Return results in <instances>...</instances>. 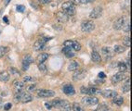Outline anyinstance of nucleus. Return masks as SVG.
Segmentation results:
<instances>
[{
    "label": "nucleus",
    "mask_w": 132,
    "mask_h": 111,
    "mask_svg": "<svg viewBox=\"0 0 132 111\" xmlns=\"http://www.w3.org/2000/svg\"><path fill=\"white\" fill-rule=\"evenodd\" d=\"M58 108L60 109L62 111H71L72 110V107H71L69 101H67V100H60V104H59Z\"/></svg>",
    "instance_id": "nucleus-9"
},
{
    "label": "nucleus",
    "mask_w": 132,
    "mask_h": 111,
    "mask_svg": "<svg viewBox=\"0 0 132 111\" xmlns=\"http://www.w3.org/2000/svg\"><path fill=\"white\" fill-rule=\"evenodd\" d=\"M95 82H96V83H104V81H103V80H96Z\"/></svg>",
    "instance_id": "nucleus-46"
},
{
    "label": "nucleus",
    "mask_w": 132,
    "mask_h": 111,
    "mask_svg": "<svg viewBox=\"0 0 132 111\" xmlns=\"http://www.w3.org/2000/svg\"><path fill=\"white\" fill-rule=\"evenodd\" d=\"M122 91L124 92V93H128V92L130 91V79H129V80H128V81L126 82L125 84L123 85Z\"/></svg>",
    "instance_id": "nucleus-25"
},
{
    "label": "nucleus",
    "mask_w": 132,
    "mask_h": 111,
    "mask_svg": "<svg viewBox=\"0 0 132 111\" xmlns=\"http://www.w3.org/2000/svg\"><path fill=\"white\" fill-rule=\"evenodd\" d=\"M51 39H52V37H43L41 39L37 40L36 42L34 43V51H40V50H42L44 48L45 45H46V43Z\"/></svg>",
    "instance_id": "nucleus-3"
},
{
    "label": "nucleus",
    "mask_w": 132,
    "mask_h": 111,
    "mask_svg": "<svg viewBox=\"0 0 132 111\" xmlns=\"http://www.w3.org/2000/svg\"><path fill=\"white\" fill-rule=\"evenodd\" d=\"M16 10L18 12H23L25 10V7L22 6V5H18L16 7Z\"/></svg>",
    "instance_id": "nucleus-35"
},
{
    "label": "nucleus",
    "mask_w": 132,
    "mask_h": 111,
    "mask_svg": "<svg viewBox=\"0 0 132 111\" xmlns=\"http://www.w3.org/2000/svg\"><path fill=\"white\" fill-rule=\"evenodd\" d=\"M13 85L16 89V92H22V90L25 87V82H20V81H14Z\"/></svg>",
    "instance_id": "nucleus-15"
},
{
    "label": "nucleus",
    "mask_w": 132,
    "mask_h": 111,
    "mask_svg": "<svg viewBox=\"0 0 132 111\" xmlns=\"http://www.w3.org/2000/svg\"><path fill=\"white\" fill-rule=\"evenodd\" d=\"M71 51H72V47L71 46H64L62 48V52L63 54H67L68 52H71Z\"/></svg>",
    "instance_id": "nucleus-34"
},
{
    "label": "nucleus",
    "mask_w": 132,
    "mask_h": 111,
    "mask_svg": "<svg viewBox=\"0 0 132 111\" xmlns=\"http://www.w3.org/2000/svg\"><path fill=\"white\" fill-rule=\"evenodd\" d=\"M0 104H1V100H0Z\"/></svg>",
    "instance_id": "nucleus-51"
},
{
    "label": "nucleus",
    "mask_w": 132,
    "mask_h": 111,
    "mask_svg": "<svg viewBox=\"0 0 132 111\" xmlns=\"http://www.w3.org/2000/svg\"><path fill=\"white\" fill-rule=\"evenodd\" d=\"M81 102L86 106H95L99 104V99L95 96H86L81 99Z\"/></svg>",
    "instance_id": "nucleus-6"
},
{
    "label": "nucleus",
    "mask_w": 132,
    "mask_h": 111,
    "mask_svg": "<svg viewBox=\"0 0 132 111\" xmlns=\"http://www.w3.org/2000/svg\"><path fill=\"white\" fill-rule=\"evenodd\" d=\"M65 56H67V57H73L74 56V54L72 53V51H71V52H68L67 54H65Z\"/></svg>",
    "instance_id": "nucleus-43"
},
{
    "label": "nucleus",
    "mask_w": 132,
    "mask_h": 111,
    "mask_svg": "<svg viewBox=\"0 0 132 111\" xmlns=\"http://www.w3.org/2000/svg\"><path fill=\"white\" fill-rule=\"evenodd\" d=\"M86 76V71L85 69H76L73 75L74 81H81Z\"/></svg>",
    "instance_id": "nucleus-7"
},
{
    "label": "nucleus",
    "mask_w": 132,
    "mask_h": 111,
    "mask_svg": "<svg viewBox=\"0 0 132 111\" xmlns=\"http://www.w3.org/2000/svg\"><path fill=\"white\" fill-rule=\"evenodd\" d=\"M78 68H79V64L76 62V61H72L68 65V70H70V71H74Z\"/></svg>",
    "instance_id": "nucleus-21"
},
{
    "label": "nucleus",
    "mask_w": 132,
    "mask_h": 111,
    "mask_svg": "<svg viewBox=\"0 0 132 111\" xmlns=\"http://www.w3.org/2000/svg\"><path fill=\"white\" fill-rule=\"evenodd\" d=\"M55 95V92L51 91V90H46V89H42L37 92V96L38 97L46 98V97H51Z\"/></svg>",
    "instance_id": "nucleus-8"
},
{
    "label": "nucleus",
    "mask_w": 132,
    "mask_h": 111,
    "mask_svg": "<svg viewBox=\"0 0 132 111\" xmlns=\"http://www.w3.org/2000/svg\"><path fill=\"white\" fill-rule=\"evenodd\" d=\"M22 69L23 70H27V69H29V65H22Z\"/></svg>",
    "instance_id": "nucleus-45"
},
{
    "label": "nucleus",
    "mask_w": 132,
    "mask_h": 111,
    "mask_svg": "<svg viewBox=\"0 0 132 111\" xmlns=\"http://www.w3.org/2000/svg\"><path fill=\"white\" fill-rule=\"evenodd\" d=\"M10 1H11V0H5V5H6V6H8Z\"/></svg>",
    "instance_id": "nucleus-49"
},
{
    "label": "nucleus",
    "mask_w": 132,
    "mask_h": 111,
    "mask_svg": "<svg viewBox=\"0 0 132 111\" xmlns=\"http://www.w3.org/2000/svg\"><path fill=\"white\" fill-rule=\"evenodd\" d=\"M28 91L29 92H34L36 91V85H30L28 87Z\"/></svg>",
    "instance_id": "nucleus-39"
},
{
    "label": "nucleus",
    "mask_w": 132,
    "mask_h": 111,
    "mask_svg": "<svg viewBox=\"0 0 132 111\" xmlns=\"http://www.w3.org/2000/svg\"><path fill=\"white\" fill-rule=\"evenodd\" d=\"M91 59H92L93 62L95 63H99L100 62V60H102V57H100V56L98 52H96V51H93L91 53Z\"/></svg>",
    "instance_id": "nucleus-18"
},
{
    "label": "nucleus",
    "mask_w": 132,
    "mask_h": 111,
    "mask_svg": "<svg viewBox=\"0 0 132 111\" xmlns=\"http://www.w3.org/2000/svg\"><path fill=\"white\" fill-rule=\"evenodd\" d=\"M63 45H64V46H71V47H72L73 41H71V40H67V41H65V42L63 43Z\"/></svg>",
    "instance_id": "nucleus-37"
},
{
    "label": "nucleus",
    "mask_w": 132,
    "mask_h": 111,
    "mask_svg": "<svg viewBox=\"0 0 132 111\" xmlns=\"http://www.w3.org/2000/svg\"><path fill=\"white\" fill-rule=\"evenodd\" d=\"M11 108H12V104H10V103H7V104L4 106V109L5 110H10Z\"/></svg>",
    "instance_id": "nucleus-38"
},
{
    "label": "nucleus",
    "mask_w": 132,
    "mask_h": 111,
    "mask_svg": "<svg viewBox=\"0 0 132 111\" xmlns=\"http://www.w3.org/2000/svg\"><path fill=\"white\" fill-rule=\"evenodd\" d=\"M114 51L116 53H118V54H120V53H123L126 51V47L123 46H119V45H116V46H114Z\"/></svg>",
    "instance_id": "nucleus-24"
},
{
    "label": "nucleus",
    "mask_w": 132,
    "mask_h": 111,
    "mask_svg": "<svg viewBox=\"0 0 132 111\" xmlns=\"http://www.w3.org/2000/svg\"><path fill=\"white\" fill-rule=\"evenodd\" d=\"M125 25V19L124 18H120L114 23V30H121Z\"/></svg>",
    "instance_id": "nucleus-16"
},
{
    "label": "nucleus",
    "mask_w": 132,
    "mask_h": 111,
    "mask_svg": "<svg viewBox=\"0 0 132 111\" xmlns=\"http://www.w3.org/2000/svg\"><path fill=\"white\" fill-rule=\"evenodd\" d=\"M62 7L63 12L68 16H74L76 14V6L73 3H71L70 1L64 2L62 5Z\"/></svg>",
    "instance_id": "nucleus-1"
},
{
    "label": "nucleus",
    "mask_w": 132,
    "mask_h": 111,
    "mask_svg": "<svg viewBox=\"0 0 132 111\" xmlns=\"http://www.w3.org/2000/svg\"><path fill=\"white\" fill-rule=\"evenodd\" d=\"M70 2H71V3H73L74 5L76 6V5L80 4V0H70Z\"/></svg>",
    "instance_id": "nucleus-42"
},
{
    "label": "nucleus",
    "mask_w": 132,
    "mask_h": 111,
    "mask_svg": "<svg viewBox=\"0 0 132 111\" xmlns=\"http://www.w3.org/2000/svg\"><path fill=\"white\" fill-rule=\"evenodd\" d=\"M51 0H40V2L41 3H44V4H46V3H50Z\"/></svg>",
    "instance_id": "nucleus-47"
},
{
    "label": "nucleus",
    "mask_w": 132,
    "mask_h": 111,
    "mask_svg": "<svg viewBox=\"0 0 132 111\" xmlns=\"http://www.w3.org/2000/svg\"><path fill=\"white\" fill-rule=\"evenodd\" d=\"M94 0H80V3L82 4H88V3H91L93 2Z\"/></svg>",
    "instance_id": "nucleus-41"
},
{
    "label": "nucleus",
    "mask_w": 132,
    "mask_h": 111,
    "mask_svg": "<svg viewBox=\"0 0 132 111\" xmlns=\"http://www.w3.org/2000/svg\"><path fill=\"white\" fill-rule=\"evenodd\" d=\"M10 80V74L7 71H2L0 72V81L1 82H6Z\"/></svg>",
    "instance_id": "nucleus-22"
},
{
    "label": "nucleus",
    "mask_w": 132,
    "mask_h": 111,
    "mask_svg": "<svg viewBox=\"0 0 132 111\" xmlns=\"http://www.w3.org/2000/svg\"><path fill=\"white\" fill-rule=\"evenodd\" d=\"M102 7H96L95 8H93L92 11L89 14V18L90 19H98L102 16Z\"/></svg>",
    "instance_id": "nucleus-10"
},
{
    "label": "nucleus",
    "mask_w": 132,
    "mask_h": 111,
    "mask_svg": "<svg viewBox=\"0 0 132 111\" xmlns=\"http://www.w3.org/2000/svg\"><path fill=\"white\" fill-rule=\"evenodd\" d=\"M80 92H81L82 94L88 95H100V94H102V90H100V89H98V88H95V87L86 88V87L82 86L81 89H80Z\"/></svg>",
    "instance_id": "nucleus-5"
},
{
    "label": "nucleus",
    "mask_w": 132,
    "mask_h": 111,
    "mask_svg": "<svg viewBox=\"0 0 132 111\" xmlns=\"http://www.w3.org/2000/svg\"><path fill=\"white\" fill-rule=\"evenodd\" d=\"M102 95L104 98H112L117 95V92L114 90H106L104 92H102Z\"/></svg>",
    "instance_id": "nucleus-14"
},
{
    "label": "nucleus",
    "mask_w": 132,
    "mask_h": 111,
    "mask_svg": "<svg viewBox=\"0 0 132 111\" xmlns=\"http://www.w3.org/2000/svg\"><path fill=\"white\" fill-rule=\"evenodd\" d=\"M48 54H46V53H42V54H40V55L37 56V62L39 63H44L45 61H46V59H48Z\"/></svg>",
    "instance_id": "nucleus-20"
},
{
    "label": "nucleus",
    "mask_w": 132,
    "mask_h": 111,
    "mask_svg": "<svg viewBox=\"0 0 132 111\" xmlns=\"http://www.w3.org/2000/svg\"><path fill=\"white\" fill-rule=\"evenodd\" d=\"M56 19L59 22L64 23V22H67V21H68L69 16L66 15L64 12H58V13H56Z\"/></svg>",
    "instance_id": "nucleus-13"
},
{
    "label": "nucleus",
    "mask_w": 132,
    "mask_h": 111,
    "mask_svg": "<svg viewBox=\"0 0 132 111\" xmlns=\"http://www.w3.org/2000/svg\"><path fill=\"white\" fill-rule=\"evenodd\" d=\"M123 29H124V32H126V33L130 32V22L126 23V25L125 27H123Z\"/></svg>",
    "instance_id": "nucleus-36"
},
{
    "label": "nucleus",
    "mask_w": 132,
    "mask_h": 111,
    "mask_svg": "<svg viewBox=\"0 0 132 111\" xmlns=\"http://www.w3.org/2000/svg\"><path fill=\"white\" fill-rule=\"evenodd\" d=\"M3 20L6 23H8V17H3Z\"/></svg>",
    "instance_id": "nucleus-48"
},
{
    "label": "nucleus",
    "mask_w": 132,
    "mask_h": 111,
    "mask_svg": "<svg viewBox=\"0 0 132 111\" xmlns=\"http://www.w3.org/2000/svg\"><path fill=\"white\" fill-rule=\"evenodd\" d=\"M104 111H112V110H110V109H105Z\"/></svg>",
    "instance_id": "nucleus-50"
},
{
    "label": "nucleus",
    "mask_w": 132,
    "mask_h": 111,
    "mask_svg": "<svg viewBox=\"0 0 132 111\" xmlns=\"http://www.w3.org/2000/svg\"><path fill=\"white\" fill-rule=\"evenodd\" d=\"M62 92L67 95H74L76 94V90L72 84H66L62 87Z\"/></svg>",
    "instance_id": "nucleus-12"
},
{
    "label": "nucleus",
    "mask_w": 132,
    "mask_h": 111,
    "mask_svg": "<svg viewBox=\"0 0 132 111\" xmlns=\"http://www.w3.org/2000/svg\"><path fill=\"white\" fill-rule=\"evenodd\" d=\"M72 47H73L76 51H79L81 49V45H80L78 42H73V45H72Z\"/></svg>",
    "instance_id": "nucleus-30"
},
{
    "label": "nucleus",
    "mask_w": 132,
    "mask_h": 111,
    "mask_svg": "<svg viewBox=\"0 0 132 111\" xmlns=\"http://www.w3.org/2000/svg\"><path fill=\"white\" fill-rule=\"evenodd\" d=\"M95 29V24L91 20H85L81 24V30L84 33H90Z\"/></svg>",
    "instance_id": "nucleus-4"
},
{
    "label": "nucleus",
    "mask_w": 132,
    "mask_h": 111,
    "mask_svg": "<svg viewBox=\"0 0 132 111\" xmlns=\"http://www.w3.org/2000/svg\"><path fill=\"white\" fill-rule=\"evenodd\" d=\"M102 52L104 56H105L106 58H111L112 56V52L110 47H103L102 49Z\"/></svg>",
    "instance_id": "nucleus-17"
},
{
    "label": "nucleus",
    "mask_w": 132,
    "mask_h": 111,
    "mask_svg": "<svg viewBox=\"0 0 132 111\" xmlns=\"http://www.w3.org/2000/svg\"><path fill=\"white\" fill-rule=\"evenodd\" d=\"M38 69L43 72V73H46L48 71V68H46V65H44V63H40L39 65H38Z\"/></svg>",
    "instance_id": "nucleus-31"
},
{
    "label": "nucleus",
    "mask_w": 132,
    "mask_h": 111,
    "mask_svg": "<svg viewBox=\"0 0 132 111\" xmlns=\"http://www.w3.org/2000/svg\"><path fill=\"white\" fill-rule=\"evenodd\" d=\"M123 103H124V99H123L122 96L116 95L114 97H112V104H116L117 106H122Z\"/></svg>",
    "instance_id": "nucleus-19"
},
{
    "label": "nucleus",
    "mask_w": 132,
    "mask_h": 111,
    "mask_svg": "<svg viewBox=\"0 0 132 111\" xmlns=\"http://www.w3.org/2000/svg\"><path fill=\"white\" fill-rule=\"evenodd\" d=\"M33 62H34V59L30 55H26L24 57H23L22 65H29L30 66V64L33 63Z\"/></svg>",
    "instance_id": "nucleus-23"
},
{
    "label": "nucleus",
    "mask_w": 132,
    "mask_h": 111,
    "mask_svg": "<svg viewBox=\"0 0 132 111\" xmlns=\"http://www.w3.org/2000/svg\"><path fill=\"white\" fill-rule=\"evenodd\" d=\"M118 69L121 72H125L126 70L128 69V66L126 65L125 63L120 62V63H118Z\"/></svg>",
    "instance_id": "nucleus-28"
},
{
    "label": "nucleus",
    "mask_w": 132,
    "mask_h": 111,
    "mask_svg": "<svg viewBox=\"0 0 132 111\" xmlns=\"http://www.w3.org/2000/svg\"><path fill=\"white\" fill-rule=\"evenodd\" d=\"M10 74H13V75L19 76L20 74V71H19L17 69H15V68H10Z\"/></svg>",
    "instance_id": "nucleus-32"
},
{
    "label": "nucleus",
    "mask_w": 132,
    "mask_h": 111,
    "mask_svg": "<svg viewBox=\"0 0 132 111\" xmlns=\"http://www.w3.org/2000/svg\"><path fill=\"white\" fill-rule=\"evenodd\" d=\"M45 107H46V108H48V109H51V108H52V106H51V103H50V102L45 103Z\"/></svg>",
    "instance_id": "nucleus-40"
},
{
    "label": "nucleus",
    "mask_w": 132,
    "mask_h": 111,
    "mask_svg": "<svg viewBox=\"0 0 132 111\" xmlns=\"http://www.w3.org/2000/svg\"><path fill=\"white\" fill-rule=\"evenodd\" d=\"M23 82H34L36 81V79L33 78V77H31V76H24L22 78Z\"/></svg>",
    "instance_id": "nucleus-29"
},
{
    "label": "nucleus",
    "mask_w": 132,
    "mask_h": 111,
    "mask_svg": "<svg viewBox=\"0 0 132 111\" xmlns=\"http://www.w3.org/2000/svg\"><path fill=\"white\" fill-rule=\"evenodd\" d=\"M126 74L125 72H118V73H116L114 75L112 76V78H111V81H112V83H117L119 82H122L123 80H125L126 79Z\"/></svg>",
    "instance_id": "nucleus-11"
},
{
    "label": "nucleus",
    "mask_w": 132,
    "mask_h": 111,
    "mask_svg": "<svg viewBox=\"0 0 132 111\" xmlns=\"http://www.w3.org/2000/svg\"><path fill=\"white\" fill-rule=\"evenodd\" d=\"M123 44H124L126 46H130V37H128V36L125 37L124 40H123Z\"/></svg>",
    "instance_id": "nucleus-33"
},
{
    "label": "nucleus",
    "mask_w": 132,
    "mask_h": 111,
    "mask_svg": "<svg viewBox=\"0 0 132 111\" xmlns=\"http://www.w3.org/2000/svg\"><path fill=\"white\" fill-rule=\"evenodd\" d=\"M73 111H85V110H84V108H83L78 103H74L73 104Z\"/></svg>",
    "instance_id": "nucleus-26"
},
{
    "label": "nucleus",
    "mask_w": 132,
    "mask_h": 111,
    "mask_svg": "<svg viewBox=\"0 0 132 111\" xmlns=\"http://www.w3.org/2000/svg\"><path fill=\"white\" fill-rule=\"evenodd\" d=\"M15 99L22 103H29L33 100V96L29 93H23V92H16Z\"/></svg>",
    "instance_id": "nucleus-2"
},
{
    "label": "nucleus",
    "mask_w": 132,
    "mask_h": 111,
    "mask_svg": "<svg viewBox=\"0 0 132 111\" xmlns=\"http://www.w3.org/2000/svg\"><path fill=\"white\" fill-rule=\"evenodd\" d=\"M8 52V48L6 46H0V57H2Z\"/></svg>",
    "instance_id": "nucleus-27"
},
{
    "label": "nucleus",
    "mask_w": 132,
    "mask_h": 111,
    "mask_svg": "<svg viewBox=\"0 0 132 111\" xmlns=\"http://www.w3.org/2000/svg\"><path fill=\"white\" fill-rule=\"evenodd\" d=\"M98 77H99V78H102V79L105 78V74H104V72H100Z\"/></svg>",
    "instance_id": "nucleus-44"
}]
</instances>
